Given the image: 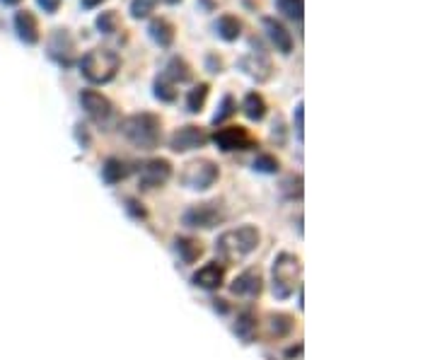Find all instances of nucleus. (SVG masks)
Segmentation results:
<instances>
[{
    "mask_svg": "<svg viewBox=\"0 0 435 360\" xmlns=\"http://www.w3.org/2000/svg\"><path fill=\"white\" fill-rule=\"evenodd\" d=\"M121 133L138 150H155L162 135V121L160 116L150 112L130 114L128 119L121 121Z\"/></svg>",
    "mask_w": 435,
    "mask_h": 360,
    "instance_id": "f257e3e1",
    "label": "nucleus"
},
{
    "mask_svg": "<svg viewBox=\"0 0 435 360\" xmlns=\"http://www.w3.org/2000/svg\"><path fill=\"white\" fill-rule=\"evenodd\" d=\"M80 73L90 85H107L116 78L121 68V58L112 48H90L78 61Z\"/></svg>",
    "mask_w": 435,
    "mask_h": 360,
    "instance_id": "f03ea898",
    "label": "nucleus"
},
{
    "mask_svg": "<svg viewBox=\"0 0 435 360\" xmlns=\"http://www.w3.org/2000/svg\"><path fill=\"white\" fill-rule=\"evenodd\" d=\"M259 230L254 225H242L235 230H227L218 237L215 249L225 261H239L249 256L259 247Z\"/></svg>",
    "mask_w": 435,
    "mask_h": 360,
    "instance_id": "7ed1b4c3",
    "label": "nucleus"
},
{
    "mask_svg": "<svg viewBox=\"0 0 435 360\" xmlns=\"http://www.w3.org/2000/svg\"><path fill=\"white\" fill-rule=\"evenodd\" d=\"M300 259L295 254H279L274 261V295L279 300H288L295 293L300 283Z\"/></svg>",
    "mask_w": 435,
    "mask_h": 360,
    "instance_id": "20e7f679",
    "label": "nucleus"
},
{
    "mask_svg": "<svg viewBox=\"0 0 435 360\" xmlns=\"http://www.w3.org/2000/svg\"><path fill=\"white\" fill-rule=\"evenodd\" d=\"M227 218V211L220 201H206V204H196L192 208L184 211L182 222L187 227H201V230H210V227L220 225Z\"/></svg>",
    "mask_w": 435,
    "mask_h": 360,
    "instance_id": "39448f33",
    "label": "nucleus"
},
{
    "mask_svg": "<svg viewBox=\"0 0 435 360\" xmlns=\"http://www.w3.org/2000/svg\"><path fill=\"white\" fill-rule=\"evenodd\" d=\"M46 56L61 68H70L78 61V44L68 29H53L46 41Z\"/></svg>",
    "mask_w": 435,
    "mask_h": 360,
    "instance_id": "423d86ee",
    "label": "nucleus"
},
{
    "mask_svg": "<svg viewBox=\"0 0 435 360\" xmlns=\"http://www.w3.org/2000/svg\"><path fill=\"white\" fill-rule=\"evenodd\" d=\"M80 107L85 109L90 121H95L100 128H109L114 124V119H116V109H114V105L97 90L80 92Z\"/></svg>",
    "mask_w": 435,
    "mask_h": 360,
    "instance_id": "0eeeda50",
    "label": "nucleus"
},
{
    "mask_svg": "<svg viewBox=\"0 0 435 360\" xmlns=\"http://www.w3.org/2000/svg\"><path fill=\"white\" fill-rule=\"evenodd\" d=\"M218 177H220V172H218V165L213 160H194L179 174V182L187 189L206 191L218 182Z\"/></svg>",
    "mask_w": 435,
    "mask_h": 360,
    "instance_id": "6e6552de",
    "label": "nucleus"
},
{
    "mask_svg": "<svg viewBox=\"0 0 435 360\" xmlns=\"http://www.w3.org/2000/svg\"><path fill=\"white\" fill-rule=\"evenodd\" d=\"M213 143L222 152H235V150L254 148L257 140H254V135L244 126H225V128H218L213 133Z\"/></svg>",
    "mask_w": 435,
    "mask_h": 360,
    "instance_id": "1a4fd4ad",
    "label": "nucleus"
},
{
    "mask_svg": "<svg viewBox=\"0 0 435 360\" xmlns=\"http://www.w3.org/2000/svg\"><path fill=\"white\" fill-rule=\"evenodd\" d=\"M170 179H172V162L165 160V157H155V160H148L140 167V187L148 191L165 187Z\"/></svg>",
    "mask_w": 435,
    "mask_h": 360,
    "instance_id": "9d476101",
    "label": "nucleus"
},
{
    "mask_svg": "<svg viewBox=\"0 0 435 360\" xmlns=\"http://www.w3.org/2000/svg\"><path fill=\"white\" fill-rule=\"evenodd\" d=\"M237 65H239V70H242L244 75H249V78L257 80V83H266V80H271V73H274V65H271L269 56H266L261 48L244 53V56L237 61Z\"/></svg>",
    "mask_w": 435,
    "mask_h": 360,
    "instance_id": "9b49d317",
    "label": "nucleus"
},
{
    "mask_svg": "<svg viewBox=\"0 0 435 360\" xmlns=\"http://www.w3.org/2000/svg\"><path fill=\"white\" fill-rule=\"evenodd\" d=\"M208 143V135L203 128L199 126H182L172 133L170 138V148L174 152H189V150H199Z\"/></svg>",
    "mask_w": 435,
    "mask_h": 360,
    "instance_id": "f8f14e48",
    "label": "nucleus"
},
{
    "mask_svg": "<svg viewBox=\"0 0 435 360\" xmlns=\"http://www.w3.org/2000/svg\"><path fill=\"white\" fill-rule=\"evenodd\" d=\"M261 25H264L266 36H269L271 44L276 46V51L283 53V56H290L293 46H295V41H293L290 32L286 29V25H283V22H279L276 18H264V20H261Z\"/></svg>",
    "mask_w": 435,
    "mask_h": 360,
    "instance_id": "ddd939ff",
    "label": "nucleus"
},
{
    "mask_svg": "<svg viewBox=\"0 0 435 360\" xmlns=\"http://www.w3.org/2000/svg\"><path fill=\"white\" fill-rule=\"evenodd\" d=\"M13 25H15V32H18V39L22 44H27V46L39 44L41 34H39V22H36L34 13H29V10H20V13L15 15Z\"/></svg>",
    "mask_w": 435,
    "mask_h": 360,
    "instance_id": "4468645a",
    "label": "nucleus"
},
{
    "mask_svg": "<svg viewBox=\"0 0 435 360\" xmlns=\"http://www.w3.org/2000/svg\"><path fill=\"white\" fill-rule=\"evenodd\" d=\"M235 295H242V298H257L261 293V274L259 269H247L242 271L235 281H232V288H230Z\"/></svg>",
    "mask_w": 435,
    "mask_h": 360,
    "instance_id": "2eb2a0df",
    "label": "nucleus"
},
{
    "mask_svg": "<svg viewBox=\"0 0 435 360\" xmlns=\"http://www.w3.org/2000/svg\"><path fill=\"white\" fill-rule=\"evenodd\" d=\"M148 36L160 48H170L174 44V36H177V29H174V25L170 20L155 18V20H150V25H148Z\"/></svg>",
    "mask_w": 435,
    "mask_h": 360,
    "instance_id": "dca6fc26",
    "label": "nucleus"
},
{
    "mask_svg": "<svg viewBox=\"0 0 435 360\" xmlns=\"http://www.w3.org/2000/svg\"><path fill=\"white\" fill-rule=\"evenodd\" d=\"M222 281H225V269H222L218 261L206 264L203 269H199V274L194 276V283L199 288H203V291H215V288L222 286Z\"/></svg>",
    "mask_w": 435,
    "mask_h": 360,
    "instance_id": "f3484780",
    "label": "nucleus"
},
{
    "mask_svg": "<svg viewBox=\"0 0 435 360\" xmlns=\"http://www.w3.org/2000/svg\"><path fill=\"white\" fill-rule=\"evenodd\" d=\"M160 75H165V78L170 80V83H174V85H182V83H192L194 70H192V65L184 61L182 56H172Z\"/></svg>",
    "mask_w": 435,
    "mask_h": 360,
    "instance_id": "a211bd4d",
    "label": "nucleus"
},
{
    "mask_svg": "<svg viewBox=\"0 0 435 360\" xmlns=\"http://www.w3.org/2000/svg\"><path fill=\"white\" fill-rule=\"evenodd\" d=\"M213 29L222 41L232 44V41H237L239 36H242V22H239L235 15L225 13V15H220V18L215 20Z\"/></svg>",
    "mask_w": 435,
    "mask_h": 360,
    "instance_id": "6ab92c4d",
    "label": "nucleus"
},
{
    "mask_svg": "<svg viewBox=\"0 0 435 360\" xmlns=\"http://www.w3.org/2000/svg\"><path fill=\"white\" fill-rule=\"evenodd\" d=\"M266 109H269L266 107V100L259 95V92H249L242 102V112L249 121H261V119L266 116Z\"/></svg>",
    "mask_w": 435,
    "mask_h": 360,
    "instance_id": "aec40b11",
    "label": "nucleus"
},
{
    "mask_svg": "<svg viewBox=\"0 0 435 360\" xmlns=\"http://www.w3.org/2000/svg\"><path fill=\"white\" fill-rule=\"evenodd\" d=\"M174 252L179 254V259H182L184 264H194L203 249H201V244L192 237H177L174 239Z\"/></svg>",
    "mask_w": 435,
    "mask_h": 360,
    "instance_id": "412c9836",
    "label": "nucleus"
},
{
    "mask_svg": "<svg viewBox=\"0 0 435 360\" xmlns=\"http://www.w3.org/2000/svg\"><path fill=\"white\" fill-rule=\"evenodd\" d=\"M126 174H128L126 162L119 160V157H109L105 165H102V179H105L107 184H119Z\"/></svg>",
    "mask_w": 435,
    "mask_h": 360,
    "instance_id": "4be33fe9",
    "label": "nucleus"
},
{
    "mask_svg": "<svg viewBox=\"0 0 435 360\" xmlns=\"http://www.w3.org/2000/svg\"><path fill=\"white\" fill-rule=\"evenodd\" d=\"M235 334L242 339L244 343L254 341V334H257V319H254L252 312H242L235 321Z\"/></svg>",
    "mask_w": 435,
    "mask_h": 360,
    "instance_id": "5701e85b",
    "label": "nucleus"
},
{
    "mask_svg": "<svg viewBox=\"0 0 435 360\" xmlns=\"http://www.w3.org/2000/svg\"><path fill=\"white\" fill-rule=\"evenodd\" d=\"M208 83H199L194 87V90H189V95H187V112H192V114H199V112H203V105H206V100H208Z\"/></svg>",
    "mask_w": 435,
    "mask_h": 360,
    "instance_id": "b1692460",
    "label": "nucleus"
},
{
    "mask_svg": "<svg viewBox=\"0 0 435 360\" xmlns=\"http://www.w3.org/2000/svg\"><path fill=\"white\" fill-rule=\"evenodd\" d=\"M119 25H121V22H119V15L114 13V10H105V13H100L97 15V20H95L97 32H100V34H107V36L116 34Z\"/></svg>",
    "mask_w": 435,
    "mask_h": 360,
    "instance_id": "393cba45",
    "label": "nucleus"
},
{
    "mask_svg": "<svg viewBox=\"0 0 435 360\" xmlns=\"http://www.w3.org/2000/svg\"><path fill=\"white\" fill-rule=\"evenodd\" d=\"M276 8H279L283 18L300 22L304 13V0H276Z\"/></svg>",
    "mask_w": 435,
    "mask_h": 360,
    "instance_id": "a878e982",
    "label": "nucleus"
},
{
    "mask_svg": "<svg viewBox=\"0 0 435 360\" xmlns=\"http://www.w3.org/2000/svg\"><path fill=\"white\" fill-rule=\"evenodd\" d=\"M269 331L276 336V339H283L293 331V317L288 314H271L269 317Z\"/></svg>",
    "mask_w": 435,
    "mask_h": 360,
    "instance_id": "bb28decb",
    "label": "nucleus"
},
{
    "mask_svg": "<svg viewBox=\"0 0 435 360\" xmlns=\"http://www.w3.org/2000/svg\"><path fill=\"white\" fill-rule=\"evenodd\" d=\"M152 90H155V97L160 102H174V100H177V85L170 83L165 75H157Z\"/></svg>",
    "mask_w": 435,
    "mask_h": 360,
    "instance_id": "cd10ccee",
    "label": "nucleus"
},
{
    "mask_svg": "<svg viewBox=\"0 0 435 360\" xmlns=\"http://www.w3.org/2000/svg\"><path fill=\"white\" fill-rule=\"evenodd\" d=\"M157 0H130L128 5V13L133 20H145L152 15V10H155Z\"/></svg>",
    "mask_w": 435,
    "mask_h": 360,
    "instance_id": "c85d7f7f",
    "label": "nucleus"
},
{
    "mask_svg": "<svg viewBox=\"0 0 435 360\" xmlns=\"http://www.w3.org/2000/svg\"><path fill=\"white\" fill-rule=\"evenodd\" d=\"M237 112V102H235V97L232 95H225L220 100V107H218V112H215V116H213V124L218 126V124H222L225 119H230L232 114Z\"/></svg>",
    "mask_w": 435,
    "mask_h": 360,
    "instance_id": "c756f323",
    "label": "nucleus"
},
{
    "mask_svg": "<svg viewBox=\"0 0 435 360\" xmlns=\"http://www.w3.org/2000/svg\"><path fill=\"white\" fill-rule=\"evenodd\" d=\"M281 191H283V196L290 199V201L300 199L302 196V177H288L286 182H283Z\"/></svg>",
    "mask_w": 435,
    "mask_h": 360,
    "instance_id": "7c9ffc66",
    "label": "nucleus"
},
{
    "mask_svg": "<svg viewBox=\"0 0 435 360\" xmlns=\"http://www.w3.org/2000/svg\"><path fill=\"white\" fill-rule=\"evenodd\" d=\"M254 170L261 174H276L279 172V160H276L274 155H259L257 160H254Z\"/></svg>",
    "mask_w": 435,
    "mask_h": 360,
    "instance_id": "2f4dec72",
    "label": "nucleus"
},
{
    "mask_svg": "<svg viewBox=\"0 0 435 360\" xmlns=\"http://www.w3.org/2000/svg\"><path fill=\"white\" fill-rule=\"evenodd\" d=\"M302 102H297V107H295V114H293V126H295V135H297V140L302 143V138H304V133H302Z\"/></svg>",
    "mask_w": 435,
    "mask_h": 360,
    "instance_id": "473e14b6",
    "label": "nucleus"
},
{
    "mask_svg": "<svg viewBox=\"0 0 435 360\" xmlns=\"http://www.w3.org/2000/svg\"><path fill=\"white\" fill-rule=\"evenodd\" d=\"M36 5H39L44 13L56 15V13H58V8H61V0H36Z\"/></svg>",
    "mask_w": 435,
    "mask_h": 360,
    "instance_id": "72a5a7b5",
    "label": "nucleus"
},
{
    "mask_svg": "<svg viewBox=\"0 0 435 360\" xmlns=\"http://www.w3.org/2000/svg\"><path fill=\"white\" fill-rule=\"evenodd\" d=\"M128 213L133 218H145V211H143V206L140 204H135L133 199H128Z\"/></svg>",
    "mask_w": 435,
    "mask_h": 360,
    "instance_id": "f704fd0d",
    "label": "nucleus"
},
{
    "mask_svg": "<svg viewBox=\"0 0 435 360\" xmlns=\"http://www.w3.org/2000/svg\"><path fill=\"white\" fill-rule=\"evenodd\" d=\"M206 63H208V70H210V73H220V68H222L220 58H215V56H208V58H206Z\"/></svg>",
    "mask_w": 435,
    "mask_h": 360,
    "instance_id": "c9c22d12",
    "label": "nucleus"
},
{
    "mask_svg": "<svg viewBox=\"0 0 435 360\" xmlns=\"http://www.w3.org/2000/svg\"><path fill=\"white\" fill-rule=\"evenodd\" d=\"M102 3H105V0H80V8H83V10H95V8H100Z\"/></svg>",
    "mask_w": 435,
    "mask_h": 360,
    "instance_id": "e433bc0d",
    "label": "nucleus"
},
{
    "mask_svg": "<svg viewBox=\"0 0 435 360\" xmlns=\"http://www.w3.org/2000/svg\"><path fill=\"white\" fill-rule=\"evenodd\" d=\"M3 5H8V8H15V5H20L22 0H0Z\"/></svg>",
    "mask_w": 435,
    "mask_h": 360,
    "instance_id": "4c0bfd02",
    "label": "nucleus"
},
{
    "mask_svg": "<svg viewBox=\"0 0 435 360\" xmlns=\"http://www.w3.org/2000/svg\"><path fill=\"white\" fill-rule=\"evenodd\" d=\"M165 3H167V5H179L182 0H165Z\"/></svg>",
    "mask_w": 435,
    "mask_h": 360,
    "instance_id": "58836bf2",
    "label": "nucleus"
}]
</instances>
